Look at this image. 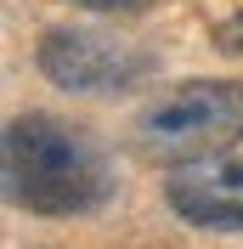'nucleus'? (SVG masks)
<instances>
[{
    "label": "nucleus",
    "instance_id": "7ed1b4c3",
    "mask_svg": "<svg viewBox=\"0 0 243 249\" xmlns=\"http://www.w3.org/2000/svg\"><path fill=\"white\" fill-rule=\"evenodd\" d=\"M34 62L51 85L79 96H113L153 74L147 51H136L130 40H113L102 29H46L34 46Z\"/></svg>",
    "mask_w": 243,
    "mask_h": 249
},
{
    "label": "nucleus",
    "instance_id": "423d86ee",
    "mask_svg": "<svg viewBox=\"0 0 243 249\" xmlns=\"http://www.w3.org/2000/svg\"><path fill=\"white\" fill-rule=\"evenodd\" d=\"M215 46L232 51V57H243V12H238V17H226V23L215 29Z\"/></svg>",
    "mask_w": 243,
    "mask_h": 249
},
{
    "label": "nucleus",
    "instance_id": "f03ea898",
    "mask_svg": "<svg viewBox=\"0 0 243 249\" xmlns=\"http://www.w3.org/2000/svg\"><path fill=\"white\" fill-rule=\"evenodd\" d=\"M243 136V85L238 79H187L136 119V147L158 164H198L226 153Z\"/></svg>",
    "mask_w": 243,
    "mask_h": 249
},
{
    "label": "nucleus",
    "instance_id": "39448f33",
    "mask_svg": "<svg viewBox=\"0 0 243 249\" xmlns=\"http://www.w3.org/2000/svg\"><path fill=\"white\" fill-rule=\"evenodd\" d=\"M74 6H85V12H107V17H136V12H147V6H158V0H74Z\"/></svg>",
    "mask_w": 243,
    "mask_h": 249
},
{
    "label": "nucleus",
    "instance_id": "f257e3e1",
    "mask_svg": "<svg viewBox=\"0 0 243 249\" xmlns=\"http://www.w3.org/2000/svg\"><path fill=\"white\" fill-rule=\"evenodd\" d=\"M0 176H6V198L34 215H91L119 187L102 147L51 113H23L6 124Z\"/></svg>",
    "mask_w": 243,
    "mask_h": 249
},
{
    "label": "nucleus",
    "instance_id": "20e7f679",
    "mask_svg": "<svg viewBox=\"0 0 243 249\" xmlns=\"http://www.w3.org/2000/svg\"><path fill=\"white\" fill-rule=\"evenodd\" d=\"M164 204L187 227L243 232V153H215L198 164H175L164 181Z\"/></svg>",
    "mask_w": 243,
    "mask_h": 249
}]
</instances>
